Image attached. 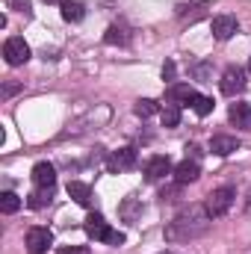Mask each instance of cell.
I'll return each mask as SVG.
<instances>
[{"label":"cell","mask_w":251,"mask_h":254,"mask_svg":"<svg viewBox=\"0 0 251 254\" xmlns=\"http://www.w3.org/2000/svg\"><path fill=\"white\" fill-rule=\"evenodd\" d=\"M210 30H213V39L216 42H228L234 33H240V21L234 15H216L213 24H210Z\"/></svg>","instance_id":"cell-7"},{"label":"cell","mask_w":251,"mask_h":254,"mask_svg":"<svg viewBox=\"0 0 251 254\" xmlns=\"http://www.w3.org/2000/svg\"><path fill=\"white\" fill-rule=\"evenodd\" d=\"M175 74H178V68H175V63L169 60V63L163 65V80H166V83H175Z\"/></svg>","instance_id":"cell-27"},{"label":"cell","mask_w":251,"mask_h":254,"mask_svg":"<svg viewBox=\"0 0 251 254\" xmlns=\"http://www.w3.org/2000/svg\"><path fill=\"white\" fill-rule=\"evenodd\" d=\"M104 42H107V45H127V42H130V33H127L125 24H113V27L107 30V36H104Z\"/></svg>","instance_id":"cell-19"},{"label":"cell","mask_w":251,"mask_h":254,"mask_svg":"<svg viewBox=\"0 0 251 254\" xmlns=\"http://www.w3.org/2000/svg\"><path fill=\"white\" fill-rule=\"evenodd\" d=\"M83 231L92 237V240H101V243H107L110 240V234H113V228H110V222L101 216V213H92L89 219H86V225H83Z\"/></svg>","instance_id":"cell-9"},{"label":"cell","mask_w":251,"mask_h":254,"mask_svg":"<svg viewBox=\"0 0 251 254\" xmlns=\"http://www.w3.org/2000/svg\"><path fill=\"white\" fill-rule=\"evenodd\" d=\"M228 119H231V125L240 127V130H249L251 127V104L246 101H240V104H231V110H228Z\"/></svg>","instance_id":"cell-11"},{"label":"cell","mask_w":251,"mask_h":254,"mask_svg":"<svg viewBox=\"0 0 251 254\" xmlns=\"http://www.w3.org/2000/svg\"><path fill=\"white\" fill-rule=\"evenodd\" d=\"M175 169H172V160L166 157V154H157V157H151L148 163H145V181L148 184H157V181H163L166 175H172Z\"/></svg>","instance_id":"cell-5"},{"label":"cell","mask_w":251,"mask_h":254,"mask_svg":"<svg viewBox=\"0 0 251 254\" xmlns=\"http://www.w3.org/2000/svg\"><path fill=\"white\" fill-rule=\"evenodd\" d=\"M119 213H122V219H125V222H130V225H133V222L139 219V213H142L139 198H133V195H130V198H125V201H122V207H119Z\"/></svg>","instance_id":"cell-18"},{"label":"cell","mask_w":251,"mask_h":254,"mask_svg":"<svg viewBox=\"0 0 251 254\" xmlns=\"http://www.w3.org/2000/svg\"><path fill=\"white\" fill-rule=\"evenodd\" d=\"M189 107L195 110V116H201V119H204V116H210V113H213V98H207V95H198V92H195V98L189 101Z\"/></svg>","instance_id":"cell-21"},{"label":"cell","mask_w":251,"mask_h":254,"mask_svg":"<svg viewBox=\"0 0 251 254\" xmlns=\"http://www.w3.org/2000/svg\"><path fill=\"white\" fill-rule=\"evenodd\" d=\"M187 157H189V160H198V163H201V148H198V145H187Z\"/></svg>","instance_id":"cell-30"},{"label":"cell","mask_w":251,"mask_h":254,"mask_svg":"<svg viewBox=\"0 0 251 254\" xmlns=\"http://www.w3.org/2000/svg\"><path fill=\"white\" fill-rule=\"evenodd\" d=\"M246 71L240 68V65H231V68H225V74H222V80H219V89H222V95H228V98H234V95H240V92H246Z\"/></svg>","instance_id":"cell-3"},{"label":"cell","mask_w":251,"mask_h":254,"mask_svg":"<svg viewBox=\"0 0 251 254\" xmlns=\"http://www.w3.org/2000/svg\"><path fill=\"white\" fill-rule=\"evenodd\" d=\"M160 254H175V252H160Z\"/></svg>","instance_id":"cell-32"},{"label":"cell","mask_w":251,"mask_h":254,"mask_svg":"<svg viewBox=\"0 0 251 254\" xmlns=\"http://www.w3.org/2000/svg\"><path fill=\"white\" fill-rule=\"evenodd\" d=\"M234 201H237V190H234V187H219V190H213L207 195L204 210H207L210 219H222V216L234 207Z\"/></svg>","instance_id":"cell-2"},{"label":"cell","mask_w":251,"mask_h":254,"mask_svg":"<svg viewBox=\"0 0 251 254\" xmlns=\"http://www.w3.org/2000/svg\"><path fill=\"white\" fill-rule=\"evenodd\" d=\"M68 195H71L80 207H89V204H92V187H89V184L71 181V184H68Z\"/></svg>","instance_id":"cell-16"},{"label":"cell","mask_w":251,"mask_h":254,"mask_svg":"<svg viewBox=\"0 0 251 254\" xmlns=\"http://www.w3.org/2000/svg\"><path fill=\"white\" fill-rule=\"evenodd\" d=\"M107 243H110V246H125V234H122V231H113Z\"/></svg>","instance_id":"cell-29"},{"label":"cell","mask_w":251,"mask_h":254,"mask_svg":"<svg viewBox=\"0 0 251 254\" xmlns=\"http://www.w3.org/2000/svg\"><path fill=\"white\" fill-rule=\"evenodd\" d=\"M9 3H12V9H18L24 18H30V15H33V9H30V0H9Z\"/></svg>","instance_id":"cell-26"},{"label":"cell","mask_w":251,"mask_h":254,"mask_svg":"<svg viewBox=\"0 0 251 254\" xmlns=\"http://www.w3.org/2000/svg\"><path fill=\"white\" fill-rule=\"evenodd\" d=\"M57 254H92V252H89L86 246H63Z\"/></svg>","instance_id":"cell-28"},{"label":"cell","mask_w":251,"mask_h":254,"mask_svg":"<svg viewBox=\"0 0 251 254\" xmlns=\"http://www.w3.org/2000/svg\"><path fill=\"white\" fill-rule=\"evenodd\" d=\"M30 178H33L36 187H57V169L51 163H36Z\"/></svg>","instance_id":"cell-12"},{"label":"cell","mask_w":251,"mask_h":254,"mask_svg":"<svg viewBox=\"0 0 251 254\" xmlns=\"http://www.w3.org/2000/svg\"><path fill=\"white\" fill-rule=\"evenodd\" d=\"M175 184H181V187H189V184H195L198 178H201V163L198 160H184V163H178L175 166Z\"/></svg>","instance_id":"cell-8"},{"label":"cell","mask_w":251,"mask_h":254,"mask_svg":"<svg viewBox=\"0 0 251 254\" xmlns=\"http://www.w3.org/2000/svg\"><path fill=\"white\" fill-rule=\"evenodd\" d=\"M249 68H251V60H249Z\"/></svg>","instance_id":"cell-33"},{"label":"cell","mask_w":251,"mask_h":254,"mask_svg":"<svg viewBox=\"0 0 251 254\" xmlns=\"http://www.w3.org/2000/svg\"><path fill=\"white\" fill-rule=\"evenodd\" d=\"M210 222L213 219L207 216L204 204H189L166 225L163 237H166V243H189V240H198L201 234H207Z\"/></svg>","instance_id":"cell-1"},{"label":"cell","mask_w":251,"mask_h":254,"mask_svg":"<svg viewBox=\"0 0 251 254\" xmlns=\"http://www.w3.org/2000/svg\"><path fill=\"white\" fill-rule=\"evenodd\" d=\"M157 110H160V107H157V101H151V98H142V101H136V107H133V113H136L139 119H151Z\"/></svg>","instance_id":"cell-23"},{"label":"cell","mask_w":251,"mask_h":254,"mask_svg":"<svg viewBox=\"0 0 251 254\" xmlns=\"http://www.w3.org/2000/svg\"><path fill=\"white\" fill-rule=\"evenodd\" d=\"M63 18L68 21V24L83 21V18H86V6H83L80 0H65L63 3Z\"/></svg>","instance_id":"cell-17"},{"label":"cell","mask_w":251,"mask_h":254,"mask_svg":"<svg viewBox=\"0 0 251 254\" xmlns=\"http://www.w3.org/2000/svg\"><path fill=\"white\" fill-rule=\"evenodd\" d=\"M42 3H60V6H63L65 0H42Z\"/></svg>","instance_id":"cell-31"},{"label":"cell","mask_w":251,"mask_h":254,"mask_svg":"<svg viewBox=\"0 0 251 254\" xmlns=\"http://www.w3.org/2000/svg\"><path fill=\"white\" fill-rule=\"evenodd\" d=\"M136 166V148H119V151H113L110 154V160H107V169L110 172H125V169H133Z\"/></svg>","instance_id":"cell-10"},{"label":"cell","mask_w":251,"mask_h":254,"mask_svg":"<svg viewBox=\"0 0 251 254\" xmlns=\"http://www.w3.org/2000/svg\"><path fill=\"white\" fill-rule=\"evenodd\" d=\"M51 201H54V187H36L27 195V207L30 210H45Z\"/></svg>","instance_id":"cell-14"},{"label":"cell","mask_w":251,"mask_h":254,"mask_svg":"<svg viewBox=\"0 0 251 254\" xmlns=\"http://www.w3.org/2000/svg\"><path fill=\"white\" fill-rule=\"evenodd\" d=\"M3 60L12 65H24L30 60V45L21 39V36H12V39H6V45H3Z\"/></svg>","instance_id":"cell-4"},{"label":"cell","mask_w":251,"mask_h":254,"mask_svg":"<svg viewBox=\"0 0 251 254\" xmlns=\"http://www.w3.org/2000/svg\"><path fill=\"white\" fill-rule=\"evenodd\" d=\"M160 119H163V127H178L181 125V107L169 101V104L160 110Z\"/></svg>","instance_id":"cell-20"},{"label":"cell","mask_w":251,"mask_h":254,"mask_svg":"<svg viewBox=\"0 0 251 254\" xmlns=\"http://www.w3.org/2000/svg\"><path fill=\"white\" fill-rule=\"evenodd\" d=\"M192 77H195V80H201V83H210V65H207V63L192 65Z\"/></svg>","instance_id":"cell-24"},{"label":"cell","mask_w":251,"mask_h":254,"mask_svg":"<svg viewBox=\"0 0 251 254\" xmlns=\"http://www.w3.org/2000/svg\"><path fill=\"white\" fill-rule=\"evenodd\" d=\"M54 246V234L48 228H30L27 231V252L30 254H45Z\"/></svg>","instance_id":"cell-6"},{"label":"cell","mask_w":251,"mask_h":254,"mask_svg":"<svg viewBox=\"0 0 251 254\" xmlns=\"http://www.w3.org/2000/svg\"><path fill=\"white\" fill-rule=\"evenodd\" d=\"M0 210H3L6 216L18 213V210H21V198H18L15 192H3V195H0Z\"/></svg>","instance_id":"cell-22"},{"label":"cell","mask_w":251,"mask_h":254,"mask_svg":"<svg viewBox=\"0 0 251 254\" xmlns=\"http://www.w3.org/2000/svg\"><path fill=\"white\" fill-rule=\"evenodd\" d=\"M192 98H195V89H192V86H187V83H172V89H169V101H172V104L189 107Z\"/></svg>","instance_id":"cell-15"},{"label":"cell","mask_w":251,"mask_h":254,"mask_svg":"<svg viewBox=\"0 0 251 254\" xmlns=\"http://www.w3.org/2000/svg\"><path fill=\"white\" fill-rule=\"evenodd\" d=\"M210 151H213L216 157H228V154L240 151V139H237V136H213V139H210Z\"/></svg>","instance_id":"cell-13"},{"label":"cell","mask_w":251,"mask_h":254,"mask_svg":"<svg viewBox=\"0 0 251 254\" xmlns=\"http://www.w3.org/2000/svg\"><path fill=\"white\" fill-rule=\"evenodd\" d=\"M184 190V187H181V184H175V187H166V190L160 192V201H163V204H166V201H175V198H178V192Z\"/></svg>","instance_id":"cell-25"}]
</instances>
